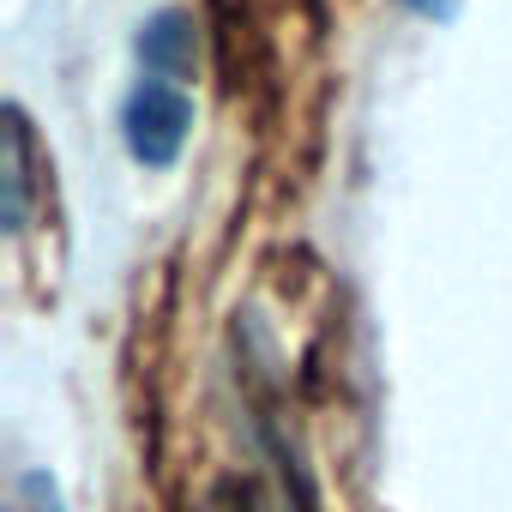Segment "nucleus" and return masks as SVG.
Instances as JSON below:
<instances>
[{"label": "nucleus", "instance_id": "1", "mask_svg": "<svg viewBox=\"0 0 512 512\" xmlns=\"http://www.w3.org/2000/svg\"><path fill=\"white\" fill-rule=\"evenodd\" d=\"M121 133H127L133 163H145V169H169V163L181 157L187 133H193V97H187L175 79L145 73V79L133 85L127 109H121Z\"/></svg>", "mask_w": 512, "mask_h": 512}, {"label": "nucleus", "instance_id": "2", "mask_svg": "<svg viewBox=\"0 0 512 512\" xmlns=\"http://www.w3.org/2000/svg\"><path fill=\"white\" fill-rule=\"evenodd\" d=\"M139 61L145 73H163V79H181L193 67V31L181 13H157L145 31H139Z\"/></svg>", "mask_w": 512, "mask_h": 512}, {"label": "nucleus", "instance_id": "3", "mask_svg": "<svg viewBox=\"0 0 512 512\" xmlns=\"http://www.w3.org/2000/svg\"><path fill=\"white\" fill-rule=\"evenodd\" d=\"M410 13H422V19H434V25H446V19H458V7L464 0H404Z\"/></svg>", "mask_w": 512, "mask_h": 512}]
</instances>
